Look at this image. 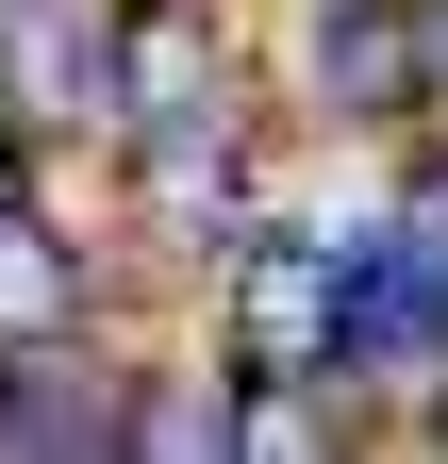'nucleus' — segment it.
I'll return each mask as SVG.
<instances>
[{"label": "nucleus", "mask_w": 448, "mask_h": 464, "mask_svg": "<svg viewBox=\"0 0 448 464\" xmlns=\"http://www.w3.org/2000/svg\"><path fill=\"white\" fill-rule=\"evenodd\" d=\"M100 34L83 0H0V100L17 116H100Z\"/></svg>", "instance_id": "nucleus-5"}, {"label": "nucleus", "mask_w": 448, "mask_h": 464, "mask_svg": "<svg viewBox=\"0 0 448 464\" xmlns=\"http://www.w3.org/2000/svg\"><path fill=\"white\" fill-rule=\"evenodd\" d=\"M50 332H83V249L34 199H0V348H50Z\"/></svg>", "instance_id": "nucleus-6"}, {"label": "nucleus", "mask_w": 448, "mask_h": 464, "mask_svg": "<svg viewBox=\"0 0 448 464\" xmlns=\"http://www.w3.org/2000/svg\"><path fill=\"white\" fill-rule=\"evenodd\" d=\"M415 100H448V0H415Z\"/></svg>", "instance_id": "nucleus-8"}, {"label": "nucleus", "mask_w": 448, "mask_h": 464, "mask_svg": "<svg viewBox=\"0 0 448 464\" xmlns=\"http://www.w3.org/2000/svg\"><path fill=\"white\" fill-rule=\"evenodd\" d=\"M332 315H349V232H266L233 266V382H332Z\"/></svg>", "instance_id": "nucleus-2"}, {"label": "nucleus", "mask_w": 448, "mask_h": 464, "mask_svg": "<svg viewBox=\"0 0 448 464\" xmlns=\"http://www.w3.org/2000/svg\"><path fill=\"white\" fill-rule=\"evenodd\" d=\"M0 448H17V415H0Z\"/></svg>", "instance_id": "nucleus-9"}, {"label": "nucleus", "mask_w": 448, "mask_h": 464, "mask_svg": "<svg viewBox=\"0 0 448 464\" xmlns=\"http://www.w3.org/2000/svg\"><path fill=\"white\" fill-rule=\"evenodd\" d=\"M448 365V249L382 216L349 249V315H332V382H432Z\"/></svg>", "instance_id": "nucleus-3"}, {"label": "nucleus", "mask_w": 448, "mask_h": 464, "mask_svg": "<svg viewBox=\"0 0 448 464\" xmlns=\"http://www.w3.org/2000/svg\"><path fill=\"white\" fill-rule=\"evenodd\" d=\"M100 116L150 150V133H200V116H233V50H216V0H133L117 34H100Z\"/></svg>", "instance_id": "nucleus-1"}, {"label": "nucleus", "mask_w": 448, "mask_h": 464, "mask_svg": "<svg viewBox=\"0 0 448 464\" xmlns=\"http://www.w3.org/2000/svg\"><path fill=\"white\" fill-rule=\"evenodd\" d=\"M399 232H432V249H448V150H432L415 183H399Z\"/></svg>", "instance_id": "nucleus-7"}, {"label": "nucleus", "mask_w": 448, "mask_h": 464, "mask_svg": "<svg viewBox=\"0 0 448 464\" xmlns=\"http://www.w3.org/2000/svg\"><path fill=\"white\" fill-rule=\"evenodd\" d=\"M299 83H316V116H399L415 100V0H316L299 17Z\"/></svg>", "instance_id": "nucleus-4"}]
</instances>
